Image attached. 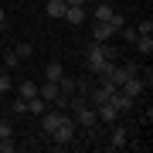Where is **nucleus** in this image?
<instances>
[{"label": "nucleus", "mask_w": 153, "mask_h": 153, "mask_svg": "<svg viewBox=\"0 0 153 153\" xmlns=\"http://www.w3.org/2000/svg\"><path fill=\"white\" fill-rule=\"evenodd\" d=\"M133 44H136L143 55H150V51H153V38H150V34H136V41H133Z\"/></svg>", "instance_id": "15"}, {"label": "nucleus", "mask_w": 153, "mask_h": 153, "mask_svg": "<svg viewBox=\"0 0 153 153\" xmlns=\"http://www.w3.org/2000/svg\"><path fill=\"white\" fill-rule=\"evenodd\" d=\"M75 129H78L75 119H71V116H61V123L48 133V136L55 140V146H68V143H75Z\"/></svg>", "instance_id": "1"}, {"label": "nucleus", "mask_w": 153, "mask_h": 153, "mask_svg": "<svg viewBox=\"0 0 153 153\" xmlns=\"http://www.w3.org/2000/svg\"><path fill=\"white\" fill-rule=\"evenodd\" d=\"M109 102H112V105H116V109H119V112H129V109H133V102H136V99H133V95H126L123 88H116V92L109 95Z\"/></svg>", "instance_id": "5"}, {"label": "nucleus", "mask_w": 153, "mask_h": 153, "mask_svg": "<svg viewBox=\"0 0 153 153\" xmlns=\"http://www.w3.org/2000/svg\"><path fill=\"white\" fill-rule=\"evenodd\" d=\"M17 61H21V58H17V51H7V55H4V68H14Z\"/></svg>", "instance_id": "21"}, {"label": "nucleus", "mask_w": 153, "mask_h": 153, "mask_svg": "<svg viewBox=\"0 0 153 153\" xmlns=\"http://www.w3.org/2000/svg\"><path fill=\"white\" fill-rule=\"evenodd\" d=\"M44 109H48V102H44L41 95H34V99H27V112H31V116H44Z\"/></svg>", "instance_id": "14"}, {"label": "nucleus", "mask_w": 153, "mask_h": 153, "mask_svg": "<svg viewBox=\"0 0 153 153\" xmlns=\"http://www.w3.org/2000/svg\"><path fill=\"white\" fill-rule=\"evenodd\" d=\"M85 17H88V10H85V7H68V10H65V21L71 24V27L85 24Z\"/></svg>", "instance_id": "7"}, {"label": "nucleus", "mask_w": 153, "mask_h": 153, "mask_svg": "<svg viewBox=\"0 0 153 153\" xmlns=\"http://www.w3.org/2000/svg\"><path fill=\"white\" fill-rule=\"evenodd\" d=\"M65 4H68V7H85L88 0H65Z\"/></svg>", "instance_id": "26"}, {"label": "nucleus", "mask_w": 153, "mask_h": 153, "mask_svg": "<svg viewBox=\"0 0 153 153\" xmlns=\"http://www.w3.org/2000/svg\"><path fill=\"white\" fill-rule=\"evenodd\" d=\"M136 34H153V21H150V17L140 24V27H136Z\"/></svg>", "instance_id": "24"}, {"label": "nucleus", "mask_w": 153, "mask_h": 153, "mask_svg": "<svg viewBox=\"0 0 153 153\" xmlns=\"http://www.w3.org/2000/svg\"><path fill=\"white\" fill-rule=\"evenodd\" d=\"M95 116H99V119H102V123H119V109H116V105L112 102H102V105H95Z\"/></svg>", "instance_id": "6"}, {"label": "nucleus", "mask_w": 153, "mask_h": 153, "mask_svg": "<svg viewBox=\"0 0 153 153\" xmlns=\"http://www.w3.org/2000/svg\"><path fill=\"white\" fill-rule=\"evenodd\" d=\"M14 51H17V58H31V55H34V48H31V44H17Z\"/></svg>", "instance_id": "20"}, {"label": "nucleus", "mask_w": 153, "mask_h": 153, "mask_svg": "<svg viewBox=\"0 0 153 153\" xmlns=\"http://www.w3.org/2000/svg\"><path fill=\"white\" fill-rule=\"evenodd\" d=\"M65 10H68L65 0H48V4H44V14L48 17H65Z\"/></svg>", "instance_id": "9"}, {"label": "nucleus", "mask_w": 153, "mask_h": 153, "mask_svg": "<svg viewBox=\"0 0 153 153\" xmlns=\"http://www.w3.org/2000/svg\"><path fill=\"white\" fill-rule=\"evenodd\" d=\"M99 4H112V0H99Z\"/></svg>", "instance_id": "28"}, {"label": "nucleus", "mask_w": 153, "mask_h": 153, "mask_svg": "<svg viewBox=\"0 0 153 153\" xmlns=\"http://www.w3.org/2000/svg\"><path fill=\"white\" fill-rule=\"evenodd\" d=\"M0 27H7V14H4V7H0Z\"/></svg>", "instance_id": "27"}, {"label": "nucleus", "mask_w": 153, "mask_h": 153, "mask_svg": "<svg viewBox=\"0 0 153 153\" xmlns=\"http://www.w3.org/2000/svg\"><path fill=\"white\" fill-rule=\"evenodd\" d=\"M61 75H65V68H61V61H48V68H44V78H48V82H58Z\"/></svg>", "instance_id": "12"}, {"label": "nucleus", "mask_w": 153, "mask_h": 153, "mask_svg": "<svg viewBox=\"0 0 153 153\" xmlns=\"http://www.w3.org/2000/svg\"><path fill=\"white\" fill-rule=\"evenodd\" d=\"M10 109H14L17 116H24V112H27V99H21V95H17L14 102H10Z\"/></svg>", "instance_id": "19"}, {"label": "nucleus", "mask_w": 153, "mask_h": 153, "mask_svg": "<svg viewBox=\"0 0 153 153\" xmlns=\"http://www.w3.org/2000/svg\"><path fill=\"white\" fill-rule=\"evenodd\" d=\"M112 14H116L112 4H99L95 10H92V21H112Z\"/></svg>", "instance_id": "13"}, {"label": "nucleus", "mask_w": 153, "mask_h": 153, "mask_svg": "<svg viewBox=\"0 0 153 153\" xmlns=\"http://www.w3.org/2000/svg\"><path fill=\"white\" fill-rule=\"evenodd\" d=\"M123 17L119 14H112V21H95L92 24V41H109L112 34H119V27H123Z\"/></svg>", "instance_id": "2"}, {"label": "nucleus", "mask_w": 153, "mask_h": 153, "mask_svg": "<svg viewBox=\"0 0 153 153\" xmlns=\"http://www.w3.org/2000/svg\"><path fill=\"white\" fill-rule=\"evenodd\" d=\"M123 146H126V129H123V126H116L112 136H109V150H123Z\"/></svg>", "instance_id": "11"}, {"label": "nucleus", "mask_w": 153, "mask_h": 153, "mask_svg": "<svg viewBox=\"0 0 153 153\" xmlns=\"http://www.w3.org/2000/svg\"><path fill=\"white\" fill-rule=\"evenodd\" d=\"M85 65H88V75H105V71H109V65H112V61H105L102 58V51H99V41H92V44H88V61H85Z\"/></svg>", "instance_id": "3"}, {"label": "nucleus", "mask_w": 153, "mask_h": 153, "mask_svg": "<svg viewBox=\"0 0 153 153\" xmlns=\"http://www.w3.org/2000/svg\"><path fill=\"white\" fill-rule=\"evenodd\" d=\"M17 95H21V99H34V95H38V85H34V82H21V85H17Z\"/></svg>", "instance_id": "16"}, {"label": "nucleus", "mask_w": 153, "mask_h": 153, "mask_svg": "<svg viewBox=\"0 0 153 153\" xmlns=\"http://www.w3.org/2000/svg\"><path fill=\"white\" fill-rule=\"evenodd\" d=\"M0 71H4V61H0Z\"/></svg>", "instance_id": "29"}, {"label": "nucleus", "mask_w": 153, "mask_h": 153, "mask_svg": "<svg viewBox=\"0 0 153 153\" xmlns=\"http://www.w3.org/2000/svg\"><path fill=\"white\" fill-rule=\"evenodd\" d=\"M61 116H65V112H48V109H44V116H41V129H44V133H51V129L61 123Z\"/></svg>", "instance_id": "10"}, {"label": "nucleus", "mask_w": 153, "mask_h": 153, "mask_svg": "<svg viewBox=\"0 0 153 153\" xmlns=\"http://www.w3.org/2000/svg\"><path fill=\"white\" fill-rule=\"evenodd\" d=\"M71 119H75V126H82V129H95V123H99L95 105H82V109H75Z\"/></svg>", "instance_id": "4"}, {"label": "nucleus", "mask_w": 153, "mask_h": 153, "mask_svg": "<svg viewBox=\"0 0 153 153\" xmlns=\"http://www.w3.org/2000/svg\"><path fill=\"white\" fill-rule=\"evenodd\" d=\"M4 136H10V123H7V119H0V140H4Z\"/></svg>", "instance_id": "25"}, {"label": "nucleus", "mask_w": 153, "mask_h": 153, "mask_svg": "<svg viewBox=\"0 0 153 153\" xmlns=\"http://www.w3.org/2000/svg\"><path fill=\"white\" fill-rule=\"evenodd\" d=\"M0 153H14V140H10V136L0 140Z\"/></svg>", "instance_id": "23"}, {"label": "nucleus", "mask_w": 153, "mask_h": 153, "mask_svg": "<svg viewBox=\"0 0 153 153\" xmlns=\"http://www.w3.org/2000/svg\"><path fill=\"white\" fill-rule=\"evenodd\" d=\"M10 88H14V85H10V78H7V71H0V95L10 92Z\"/></svg>", "instance_id": "22"}, {"label": "nucleus", "mask_w": 153, "mask_h": 153, "mask_svg": "<svg viewBox=\"0 0 153 153\" xmlns=\"http://www.w3.org/2000/svg\"><path fill=\"white\" fill-rule=\"evenodd\" d=\"M119 38L126 44H133V41H136V27H126V24H123V27H119Z\"/></svg>", "instance_id": "18"}, {"label": "nucleus", "mask_w": 153, "mask_h": 153, "mask_svg": "<svg viewBox=\"0 0 153 153\" xmlns=\"http://www.w3.org/2000/svg\"><path fill=\"white\" fill-rule=\"evenodd\" d=\"M99 51H102V58H105V61H116V58H119V51H116L112 44H105V41H99Z\"/></svg>", "instance_id": "17"}, {"label": "nucleus", "mask_w": 153, "mask_h": 153, "mask_svg": "<svg viewBox=\"0 0 153 153\" xmlns=\"http://www.w3.org/2000/svg\"><path fill=\"white\" fill-rule=\"evenodd\" d=\"M58 92H61V88H58V82H48V78H44V85L38 88V95L44 99V102H55V99H58Z\"/></svg>", "instance_id": "8"}]
</instances>
